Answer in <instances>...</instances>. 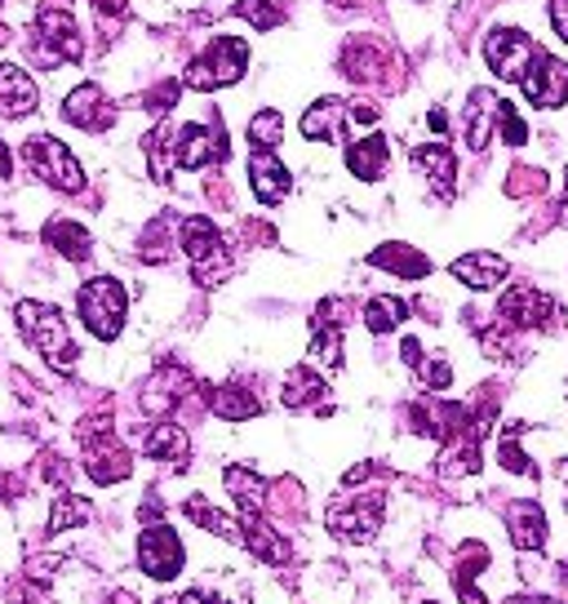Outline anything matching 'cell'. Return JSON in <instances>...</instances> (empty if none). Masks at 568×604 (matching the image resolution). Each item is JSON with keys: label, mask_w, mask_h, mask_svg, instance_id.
Here are the masks:
<instances>
[{"label": "cell", "mask_w": 568, "mask_h": 604, "mask_svg": "<svg viewBox=\"0 0 568 604\" xmlns=\"http://www.w3.org/2000/svg\"><path fill=\"white\" fill-rule=\"evenodd\" d=\"M498 102L489 89H471V102H467V147L471 152H485L489 147V130H493V120H498Z\"/></svg>", "instance_id": "603a6c76"}, {"label": "cell", "mask_w": 568, "mask_h": 604, "mask_svg": "<svg viewBox=\"0 0 568 604\" xmlns=\"http://www.w3.org/2000/svg\"><path fill=\"white\" fill-rule=\"evenodd\" d=\"M174 102H178V80H165V85L147 98V107H152V111H169Z\"/></svg>", "instance_id": "74e56055"}, {"label": "cell", "mask_w": 568, "mask_h": 604, "mask_svg": "<svg viewBox=\"0 0 568 604\" xmlns=\"http://www.w3.org/2000/svg\"><path fill=\"white\" fill-rule=\"evenodd\" d=\"M209 409H213L218 418H226V422H245V418H258V414H263L258 396L245 392V387H213V392H209Z\"/></svg>", "instance_id": "f1b7e54d"}, {"label": "cell", "mask_w": 568, "mask_h": 604, "mask_svg": "<svg viewBox=\"0 0 568 604\" xmlns=\"http://www.w3.org/2000/svg\"><path fill=\"white\" fill-rule=\"evenodd\" d=\"M564 485H568V458H564Z\"/></svg>", "instance_id": "bcb514c9"}, {"label": "cell", "mask_w": 568, "mask_h": 604, "mask_svg": "<svg viewBox=\"0 0 568 604\" xmlns=\"http://www.w3.org/2000/svg\"><path fill=\"white\" fill-rule=\"evenodd\" d=\"M280 139H285V116H280V111L267 107V111H258V116L249 120V143H254L258 152H271Z\"/></svg>", "instance_id": "836d02e7"}, {"label": "cell", "mask_w": 568, "mask_h": 604, "mask_svg": "<svg viewBox=\"0 0 568 604\" xmlns=\"http://www.w3.org/2000/svg\"><path fill=\"white\" fill-rule=\"evenodd\" d=\"M63 120H71L76 130H107L111 120H116V107H111V98L98 89V85H76L67 98H63Z\"/></svg>", "instance_id": "4fadbf2b"}, {"label": "cell", "mask_w": 568, "mask_h": 604, "mask_svg": "<svg viewBox=\"0 0 568 604\" xmlns=\"http://www.w3.org/2000/svg\"><path fill=\"white\" fill-rule=\"evenodd\" d=\"M80 444H85V471H89V480H98V485H116V480L130 475L134 458H130V449L116 436H111V418L107 414L80 427Z\"/></svg>", "instance_id": "8992f818"}, {"label": "cell", "mask_w": 568, "mask_h": 604, "mask_svg": "<svg viewBox=\"0 0 568 604\" xmlns=\"http://www.w3.org/2000/svg\"><path fill=\"white\" fill-rule=\"evenodd\" d=\"M45 240H49V245H54L67 263H85V259H89V250H93L89 231H85L80 222H71V218H54V222L45 227Z\"/></svg>", "instance_id": "4316f807"}, {"label": "cell", "mask_w": 568, "mask_h": 604, "mask_svg": "<svg viewBox=\"0 0 568 604\" xmlns=\"http://www.w3.org/2000/svg\"><path fill=\"white\" fill-rule=\"evenodd\" d=\"M236 19H249L258 32H271L280 23V10L271 6V0H241L236 6Z\"/></svg>", "instance_id": "e575fe53"}, {"label": "cell", "mask_w": 568, "mask_h": 604, "mask_svg": "<svg viewBox=\"0 0 568 604\" xmlns=\"http://www.w3.org/2000/svg\"><path fill=\"white\" fill-rule=\"evenodd\" d=\"M564 222H568V191H564Z\"/></svg>", "instance_id": "f6af8a7d"}, {"label": "cell", "mask_w": 568, "mask_h": 604, "mask_svg": "<svg viewBox=\"0 0 568 604\" xmlns=\"http://www.w3.org/2000/svg\"><path fill=\"white\" fill-rule=\"evenodd\" d=\"M537 54H542L537 41L528 32H520V28H493L485 36V58L498 72V80H520L524 85V76H528Z\"/></svg>", "instance_id": "52a82bcc"}, {"label": "cell", "mask_w": 568, "mask_h": 604, "mask_svg": "<svg viewBox=\"0 0 568 604\" xmlns=\"http://www.w3.org/2000/svg\"><path fill=\"white\" fill-rule=\"evenodd\" d=\"M85 54L80 28L67 10H45L36 23V58L41 67H58V63H76Z\"/></svg>", "instance_id": "9c48e42d"}, {"label": "cell", "mask_w": 568, "mask_h": 604, "mask_svg": "<svg viewBox=\"0 0 568 604\" xmlns=\"http://www.w3.org/2000/svg\"><path fill=\"white\" fill-rule=\"evenodd\" d=\"M182 512H187L191 525H200V529H209V534H218V538H226V542H241V547H245V525L232 520V516H222V512H213L204 498H187Z\"/></svg>", "instance_id": "f546056e"}, {"label": "cell", "mask_w": 568, "mask_h": 604, "mask_svg": "<svg viewBox=\"0 0 568 604\" xmlns=\"http://www.w3.org/2000/svg\"><path fill=\"white\" fill-rule=\"evenodd\" d=\"M524 98L533 107H546V111L564 107L568 102V67L559 58H550V54H537L528 76H524Z\"/></svg>", "instance_id": "7c38bea8"}, {"label": "cell", "mask_w": 568, "mask_h": 604, "mask_svg": "<svg viewBox=\"0 0 568 604\" xmlns=\"http://www.w3.org/2000/svg\"><path fill=\"white\" fill-rule=\"evenodd\" d=\"M174 161L178 169H204V165L226 161V134L218 120L213 125H182L174 139Z\"/></svg>", "instance_id": "30bf717a"}, {"label": "cell", "mask_w": 568, "mask_h": 604, "mask_svg": "<svg viewBox=\"0 0 568 604\" xmlns=\"http://www.w3.org/2000/svg\"><path fill=\"white\" fill-rule=\"evenodd\" d=\"M89 516H93V512H89L85 498H76V494H58L45 529H49V538H54V534H67V529H76V525H89Z\"/></svg>", "instance_id": "1f68e13d"}, {"label": "cell", "mask_w": 568, "mask_h": 604, "mask_svg": "<svg viewBox=\"0 0 568 604\" xmlns=\"http://www.w3.org/2000/svg\"><path fill=\"white\" fill-rule=\"evenodd\" d=\"M178 604H226V600H218V595H204V591H187Z\"/></svg>", "instance_id": "b9f144b4"}, {"label": "cell", "mask_w": 568, "mask_h": 604, "mask_svg": "<svg viewBox=\"0 0 568 604\" xmlns=\"http://www.w3.org/2000/svg\"><path fill=\"white\" fill-rule=\"evenodd\" d=\"M458 595H463L467 604H489V600L476 591V582H471V578H458Z\"/></svg>", "instance_id": "60d3db41"}, {"label": "cell", "mask_w": 568, "mask_h": 604, "mask_svg": "<svg viewBox=\"0 0 568 604\" xmlns=\"http://www.w3.org/2000/svg\"><path fill=\"white\" fill-rule=\"evenodd\" d=\"M241 525H245V547H249L263 564H285V560H289V542L276 534V525H271L263 512H241Z\"/></svg>", "instance_id": "ac0fdd59"}, {"label": "cell", "mask_w": 568, "mask_h": 604, "mask_svg": "<svg viewBox=\"0 0 568 604\" xmlns=\"http://www.w3.org/2000/svg\"><path fill=\"white\" fill-rule=\"evenodd\" d=\"M36 102H41L36 80H32L19 63H0V116H10V120L32 116Z\"/></svg>", "instance_id": "9a60e30c"}, {"label": "cell", "mask_w": 568, "mask_h": 604, "mask_svg": "<svg viewBox=\"0 0 568 604\" xmlns=\"http://www.w3.org/2000/svg\"><path fill=\"white\" fill-rule=\"evenodd\" d=\"M387 512H382V498H356V503H333L324 512V525L337 542H374L378 529H382Z\"/></svg>", "instance_id": "ba28073f"}, {"label": "cell", "mask_w": 568, "mask_h": 604, "mask_svg": "<svg viewBox=\"0 0 568 604\" xmlns=\"http://www.w3.org/2000/svg\"><path fill=\"white\" fill-rule=\"evenodd\" d=\"M506 604H555V600H542V595H520V600H506Z\"/></svg>", "instance_id": "ee69618b"}, {"label": "cell", "mask_w": 568, "mask_h": 604, "mask_svg": "<svg viewBox=\"0 0 568 604\" xmlns=\"http://www.w3.org/2000/svg\"><path fill=\"white\" fill-rule=\"evenodd\" d=\"M245 72H249V45L241 36H218L182 72V85H191V89H226V85H236Z\"/></svg>", "instance_id": "3957f363"}, {"label": "cell", "mask_w": 568, "mask_h": 604, "mask_svg": "<svg viewBox=\"0 0 568 604\" xmlns=\"http://www.w3.org/2000/svg\"><path fill=\"white\" fill-rule=\"evenodd\" d=\"M453 276H458L467 289H498L511 276V267L498 254H467V259L453 263Z\"/></svg>", "instance_id": "44dd1931"}, {"label": "cell", "mask_w": 568, "mask_h": 604, "mask_svg": "<svg viewBox=\"0 0 568 604\" xmlns=\"http://www.w3.org/2000/svg\"><path fill=\"white\" fill-rule=\"evenodd\" d=\"M76 307H80V320L85 329L98 338V342H111L121 329H125V311H130V298H125V285L111 281V276H93L80 285L76 294Z\"/></svg>", "instance_id": "7a4b0ae2"}, {"label": "cell", "mask_w": 568, "mask_h": 604, "mask_svg": "<svg viewBox=\"0 0 568 604\" xmlns=\"http://www.w3.org/2000/svg\"><path fill=\"white\" fill-rule=\"evenodd\" d=\"M413 165L435 183V191L448 200L453 196V183H458V156H453L444 143H426L413 152Z\"/></svg>", "instance_id": "7402d4cb"}, {"label": "cell", "mask_w": 568, "mask_h": 604, "mask_svg": "<svg viewBox=\"0 0 568 604\" xmlns=\"http://www.w3.org/2000/svg\"><path fill=\"white\" fill-rule=\"evenodd\" d=\"M498 462H502L506 471H515V475H537V471H533V462L524 458V449L515 444V436H506V440L498 444Z\"/></svg>", "instance_id": "8d00e7d4"}, {"label": "cell", "mask_w": 568, "mask_h": 604, "mask_svg": "<svg viewBox=\"0 0 568 604\" xmlns=\"http://www.w3.org/2000/svg\"><path fill=\"white\" fill-rule=\"evenodd\" d=\"M333 316H337V303L328 298V303L315 311V333H311V360H320L328 374L343 370V329L333 325Z\"/></svg>", "instance_id": "d6986e66"}, {"label": "cell", "mask_w": 568, "mask_h": 604, "mask_svg": "<svg viewBox=\"0 0 568 604\" xmlns=\"http://www.w3.org/2000/svg\"><path fill=\"white\" fill-rule=\"evenodd\" d=\"M14 174V156H10V147L0 143V178H10Z\"/></svg>", "instance_id": "7bdbcfd3"}, {"label": "cell", "mask_w": 568, "mask_h": 604, "mask_svg": "<svg viewBox=\"0 0 568 604\" xmlns=\"http://www.w3.org/2000/svg\"><path fill=\"white\" fill-rule=\"evenodd\" d=\"M374 267H387V272H396L404 281H417V276L431 272V259H422L409 245H382V250H374Z\"/></svg>", "instance_id": "4dcf8cb0"}, {"label": "cell", "mask_w": 568, "mask_h": 604, "mask_svg": "<svg viewBox=\"0 0 568 604\" xmlns=\"http://www.w3.org/2000/svg\"><path fill=\"white\" fill-rule=\"evenodd\" d=\"M280 396H285V409H311V405H320L328 396V387H324V378L311 365H298V370H289Z\"/></svg>", "instance_id": "d4e9b609"}, {"label": "cell", "mask_w": 568, "mask_h": 604, "mask_svg": "<svg viewBox=\"0 0 568 604\" xmlns=\"http://www.w3.org/2000/svg\"><path fill=\"white\" fill-rule=\"evenodd\" d=\"M343 120H347V102H337V98H320L307 116H302V139H337V130H343Z\"/></svg>", "instance_id": "83f0119b"}, {"label": "cell", "mask_w": 568, "mask_h": 604, "mask_svg": "<svg viewBox=\"0 0 568 604\" xmlns=\"http://www.w3.org/2000/svg\"><path fill=\"white\" fill-rule=\"evenodd\" d=\"M387 161H391V152H387V139H382V134H369L365 143H352V147H347V169H352L356 178H365V183H378V178L387 174Z\"/></svg>", "instance_id": "cb8c5ba5"}, {"label": "cell", "mask_w": 568, "mask_h": 604, "mask_svg": "<svg viewBox=\"0 0 568 604\" xmlns=\"http://www.w3.org/2000/svg\"><path fill=\"white\" fill-rule=\"evenodd\" d=\"M226 494L241 503V512H267V480L249 466H226Z\"/></svg>", "instance_id": "484cf974"}, {"label": "cell", "mask_w": 568, "mask_h": 604, "mask_svg": "<svg viewBox=\"0 0 568 604\" xmlns=\"http://www.w3.org/2000/svg\"><path fill=\"white\" fill-rule=\"evenodd\" d=\"M249 187L263 205H280L289 196V169L271 152H254L249 156Z\"/></svg>", "instance_id": "ffe728a7"}, {"label": "cell", "mask_w": 568, "mask_h": 604, "mask_svg": "<svg viewBox=\"0 0 568 604\" xmlns=\"http://www.w3.org/2000/svg\"><path fill=\"white\" fill-rule=\"evenodd\" d=\"M23 161H27V169L45 183V187H54V191H67V196H76L80 187H85V169H80V161L54 139V134H32L27 143H23Z\"/></svg>", "instance_id": "5b68a950"}, {"label": "cell", "mask_w": 568, "mask_h": 604, "mask_svg": "<svg viewBox=\"0 0 568 604\" xmlns=\"http://www.w3.org/2000/svg\"><path fill=\"white\" fill-rule=\"evenodd\" d=\"M506 529H511V542L520 551H542L546 547V516L533 498H520L506 507Z\"/></svg>", "instance_id": "e0dca14e"}, {"label": "cell", "mask_w": 568, "mask_h": 604, "mask_svg": "<svg viewBox=\"0 0 568 604\" xmlns=\"http://www.w3.org/2000/svg\"><path fill=\"white\" fill-rule=\"evenodd\" d=\"M550 23H555L559 41H568V0H550Z\"/></svg>", "instance_id": "ab89813d"}, {"label": "cell", "mask_w": 568, "mask_h": 604, "mask_svg": "<svg viewBox=\"0 0 568 604\" xmlns=\"http://www.w3.org/2000/svg\"><path fill=\"white\" fill-rule=\"evenodd\" d=\"M404 316H409V303H400V298H369V307H365L369 333H391L396 325H404Z\"/></svg>", "instance_id": "d6a6232c"}, {"label": "cell", "mask_w": 568, "mask_h": 604, "mask_svg": "<svg viewBox=\"0 0 568 604\" xmlns=\"http://www.w3.org/2000/svg\"><path fill=\"white\" fill-rule=\"evenodd\" d=\"M138 564H143V573L156 578V582L178 578V569H182V542H178V534H174L169 525L143 529V538H138Z\"/></svg>", "instance_id": "8fae6325"}, {"label": "cell", "mask_w": 568, "mask_h": 604, "mask_svg": "<svg viewBox=\"0 0 568 604\" xmlns=\"http://www.w3.org/2000/svg\"><path fill=\"white\" fill-rule=\"evenodd\" d=\"M498 316H502L506 325H515V329H542V325L555 316V298L537 294L533 285H515V289L502 294Z\"/></svg>", "instance_id": "5bb4252c"}, {"label": "cell", "mask_w": 568, "mask_h": 604, "mask_svg": "<svg viewBox=\"0 0 568 604\" xmlns=\"http://www.w3.org/2000/svg\"><path fill=\"white\" fill-rule=\"evenodd\" d=\"M143 453H147L152 462L187 466V458H191V436H187L178 422H156V427H147V436H143Z\"/></svg>", "instance_id": "2e32d148"}, {"label": "cell", "mask_w": 568, "mask_h": 604, "mask_svg": "<svg viewBox=\"0 0 568 604\" xmlns=\"http://www.w3.org/2000/svg\"><path fill=\"white\" fill-rule=\"evenodd\" d=\"M498 120H502V139H506L511 147H524V143H528V125L515 116L511 102H498Z\"/></svg>", "instance_id": "d590c367"}, {"label": "cell", "mask_w": 568, "mask_h": 604, "mask_svg": "<svg viewBox=\"0 0 568 604\" xmlns=\"http://www.w3.org/2000/svg\"><path fill=\"white\" fill-rule=\"evenodd\" d=\"M182 250H187V259H191L196 285H204V289L222 285L226 272H232L226 240H222V231H218L209 218H187V222H182Z\"/></svg>", "instance_id": "277c9868"}, {"label": "cell", "mask_w": 568, "mask_h": 604, "mask_svg": "<svg viewBox=\"0 0 568 604\" xmlns=\"http://www.w3.org/2000/svg\"><path fill=\"white\" fill-rule=\"evenodd\" d=\"M422 378H426V387H431V392H444V387L453 383V370L444 365V360H435L431 370H422Z\"/></svg>", "instance_id": "f35d334b"}, {"label": "cell", "mask_w": 568, "mask_h": 604, "mask_svg": "<svg viewBox=\"0 0 568 604\" xmlns=\"http://www.w3.org/2000/svg\"><path fill=\"white\" fill-rule=\"evenodd\" d=\"M14 325H19V333L49 360L54 370H71L76 365V342H71V333H67V320H63V311L58 307H49V303H36V298H23L19 307H14Z\"/></svg>", "instance_id": "6da1fadb"}]
</instances>
